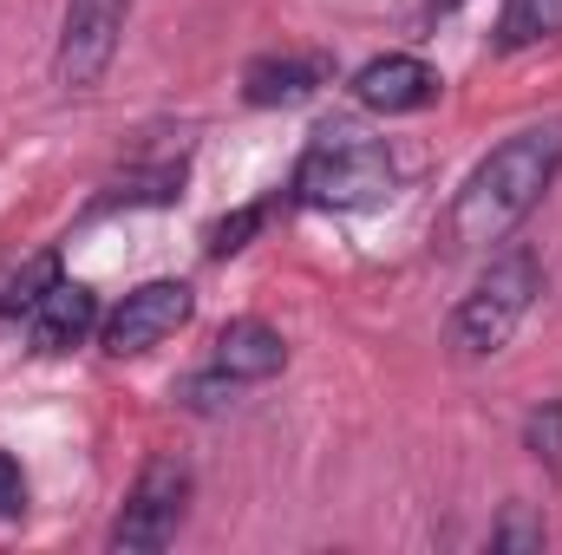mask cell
I'll return each instance as SVG.
<instances>
[{"label":"cell","instance_id":"cell-1","mask_svg":"<svg viewBox=\"0 0 562 555\" xmlns=\"http://www.w3.org/2000/svg\"><path fill=\"white\" fill-rule=\"evenodd\" d=\"M562 177V118L524 125L504 144H491L471 177L458 183L451 209H445V249L471 256V249H497L517 236V223L550 196V183Z\"/></svg>","mask_w":562,"mask_h":555},{"label":"cell","instance_id":"cell-2","mask_svg":"<svg viewBox=\"0 0 562 555\" xmlns=\"http://www.w3.org/2000/svg\"><path fill=\"white\" fill-rule=\"evenodd\" d=\"M400 190V157L386 138H367L360 125H327L314 132V144L301 150L288 196L301 209H380Z\"/></svg>","mask_w":562,"mask_h":555},{"label":"cell","instance_id":"cell-3","mask_svg":"<svg viewBox=\"0 0 562 555\" xmlns=\"http://www.w3.org/2000/svg\"><path fill=\"white\" fill-rule=\"evenodd\" d=\"M537 294H543V256L530 242H497L471 281V294L451 307L458 360H497L510 347V333L524 327V314L537 307Z\"/></svg>","mask_w":562,"mask_h":555},{"label":"cell","instance_id":"cell-4","mask_svg":"<svg viewBox=\"0 0 562 555\" xmlns=\"http://www.w3.org/2000/svg\"><path fill=\"white\" fill-rule=\"evenodd\" d=\"M281 366H288V340H281V327L256 320V314H243V320H229V327L216 333L210 360L183 380V406H190V412H216V406H229V399L269 386Z\"/></svg>","mask_w":562,"mask_h":555},{"label":"cell","instance_id":"cell-5","mask_svg":"<svg viewBox=\"0 0 562 555\" xmlns=\"http://www.w3.org/2000/svg\"><path fill=\"white\" fill-rule=\"evenodd\" d=\"M190 490H196V477H190V464L183 457H150L138 471V484L125 490V503H119V517H112V530H105V543L125 555H150V550H170L177 543V530H183V517H190Z\"/></svg>","mask_w":562,"mask_h":555},{"label":"cell","instance_id":"cell-6","mask_svg":"<svg viewBox=\"0 0 562 555\" xmlns=\"http://www.w3.org/2000/svg\"><path fill=\"white\" fill-rule=\"evenodd\" d=\"M138 0H66L59 13V46H53V79L59 92H99L119 46H125V26H132Z\"/></svg>","mask_w":562,"mask_h":555},{"label":"cell","instance_id":"cell-7","mask_svg":"<svg viewBox=\"0 0 562 555\" xmlns=\"http://www.w3.org/2000/svg\"><path fill=\"white\" fill-rule=\"evenodd\" d=\"M190 314H196V294H190V281H138L105 320H99V347H105V360H138L150 347H164L170 333H183L190 327Z\"/></svg>","mask_w":562,"mask_h":555},{"label":"cell","instance_id":"cell-8","mask_svg":"<svg viewBox=\"0 0 562 555\" xmlns=\"http://www.w3.org/2000/svg\"><path fill=\"white\" fill-rule=\"evenodd\" d=\"M438 92H445V79H438V66H425L419 53H380V59H367L353 72V99L367 112H380V118L425 112V105H438Z\"/></svg>","mask_w":562,"mask_h":555},{"label":"cell","instance_id":"cell-9","mask_svg":"<svg viewBox=\"0 0 562 555\" xmlns=\"http://www.w3.org/2000/svg\"><path fill=\"white\" fill-rule=\"evenodd\" d=\"M99 320H105L99 294H92L86 281L59 275L46 294H40V307H33L20 327H26V347H33V353H72V347H86V340L99 333Z\"/></svg>","mask_w":562,"mask_h":555},{"label":"cell","instance_id":"cell-10","mask_svg":"<svg viewBox=\"0 0 562 555\" xmlns=\"http://www.w3.org/2000/svg\"><path fill=\"white\" fill-rule=\"evenodd\" d=\"M327 79H334V59H327V53H262V59H249V72H243V99H249L256 112H281V105L314 99Z\"/></svg>","mask_w":562,"mask_h":555},{"label":"cell","instance_id":"cell-11","mask_svg":"<svg viewBox=\"0 0 562 555\" xmlns=\"http://www.w3.org/2000/svg\"><path fill=\"white\" fill-rule=\"evenodd\" d=\"M557 33H562V0H504L491 46L497 53H524V46H543Z\"/></svg>","mask_w":562,"mask_h":555},{"label":"cell","instance_id":"cell-12","mask_svg":"<svg viewBox=\"0 0 562 555\" xmlns=\"http://www.w3.org/2000/svg\"><path fill=\"white\" fill-rule=\"evenodd\" d=\"M183 196V163H157V170H132V177H119L99 203H92V216H105V209H144V203H177Z\"/></svg>","mask_w":562,"mask_h":555},{"label":"cell","instance_id":"cell-13","mask_svg":"<svg viewBox=\"0 0 562 555\" xmlns=\"http://www.w3.org/2000/svg\"><path fill=\"white\" fill-rule=\"evenodd\" d=\"M53 281H59V256H53V249H46V256H33V262H20V275L0 281V320H26Z\"/></svg>","mask_w":562,"mask_h":555},{"label":"cell","instance_id":"cell-14","mask_svg":"<svg viewBox=\"0 0 562 555\" xmlns=\"http://www.w3.org/2000/svg\"><path fill=\"white\" fill-rule=\"evenodd\" d=\"M269 209H276V203H249V209H236V216L210 223V236H203V256H210V262H229V256H243V249H249V236L269 223Z\"/></svg>","mask_w":562,"mask_h":555},{"label":"cell","instance_id":"cell-15","mask_svg":"<svg viewBox=\"0 0 562 555\" xmlns=\"http://www.w3.org/2000/svg\"><path fill=\"white\" fill-rule=\"evenodd\" d=\"M524 451L537 464H562V399H543L537 412L524 418Z\"/></svg>","mask_w":562,"mask_h":555},{"label":"cell","instance_id":"cell-16","mask_svg":"<svg viewBox=\"0 0 562 555\" xmlns=\"http://www.w3.org/2000/svg\"><path fill=\"white\" fill-rule=\"evenodd\" d=\"M543 517L530 510V503H510L497 523H491V550H543Z\"/></svg>","mask_w":562,"mask_h":555},{"label":"cell","instance_id":"cell-17","mask_svg":"<svg viewBox=\"0 0 562 555\" xmlns=\"http://www.w3.org/2000/svg\"><path fill=\"white\" fill-rule=\"evenodd\" d=\"M26 503H33V484H26V464H20L13 451H0V523H13V517H26Z\"/></svg>","mask_w":562,"mask_h":555},{"label":"cell","instance_id":"cell-18","mask_svg":"<svg viewBox=\"0 0 562 555\" xmlns=\"http://www.w3.org/2000/svg\"><path fill=\"white\" fill-rule=\"evenodd\" d=\"M464 0H425V20H445V13H458Z\"/></svg>","mask_w":562,"mask_h":555}]
</instances>
